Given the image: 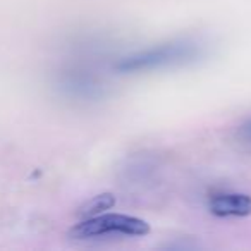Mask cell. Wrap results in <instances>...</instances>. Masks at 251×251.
<instances>
[{
    "instance_id": "1",
    "label": "cell",
    "mask_w": 251,
    "mask_h": 251,
    "mask_svg": "<svg viewBox=\"0 0 251 251\" xmlns=\"http://www.w3.org/2000/svg\"><path fill=\"white\" fill-rule=\"evenodd\" d=\"M205 45L198 40L179 38L126 55L124 59L115 64V71L121 74H136L164 69V67L182 66V64H191L200 60L205 55Z\"/></svg>"
},
{
    "instance_id": "2",
    "label": "cell",
    "mask_w": 251,
    "mask_h": 251,
    "mask_svg": "<svg viewBox=\"0 0 251 251\" xmlns=\"http://www.w3.org/2000/svg\"><path fill=\"white\" fill-rule=\"evenodd\" d=\"M150 232V224L143 219L119 213L95 215L83 219L71 229L69 236L73 239H91V237L107 236V234H124V236H147Z\"/></svg>"
},
{
    "instance_id": "3",
    "label": "cell",
    "mask_w": 251,
    "mask_h": 251,
    "mask_svg": "<svg viewBox=\"0 0 251 251\" xmlns=\"http://www.w3.org/2000/svg\"><path fill=\"white\" fill-rule=\"evenodd\" d=\"M208 210L215 217H248L251 215V196L243 193H220L208 201Z\"/></svg>"
},
{
    "instance_id": "4",
    "label": "cell",
    "mask_w": 251,
    "mask_h": 251,
    "mask_svg": "<svg viewBox=\"0 0 251 251\" xmlns=\"http://www.w3.org/2000/svg\"><path fill=\"white\" fill-rule=\"evenodd\" d=\"M114 205H115V196L110 195V193H103V195L93 196L91 200H88V201L79 208L77 215H79L81 219H90V217L100 215V213H103L105 210L112 208Z\"/></svg>"
},
{
    "instance_id": "5",
    "label": "cell",
    "mask_w": 251,
    "mask_h": 251,
    "mask_svg": "<svg viewBox=\"0 0 251 251\" xmlns=\"http://www.w3.org/2000/svg\"><path fill=\"white\" fill-rule=\"evenodd\" d=\"M237 140H241L243 143H251V117L248 121H244L243 124L237 127L236 131Z\"/></svg>"
}]
</instances>
